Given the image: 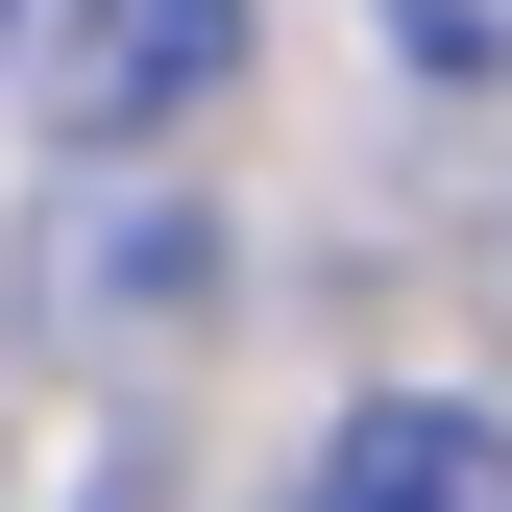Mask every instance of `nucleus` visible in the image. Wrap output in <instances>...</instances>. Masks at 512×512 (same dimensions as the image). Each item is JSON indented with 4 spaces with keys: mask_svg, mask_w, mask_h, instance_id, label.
I'll return each instance as SVG.
<instances>
[{
    "mask_svg": "<svg viewBox=\"0 0 512 512\" xmlns=\"http://www.w3.org/2000/svg\"><path fill=\"white\" fill-rule=\"evenodd\" d=\"M196 317H220V196L196 171L98 147V171L25 196V342L49 366H147V342H196Z\"/></svg>",
    "mask_w": 512,
    "mask_h": 512,
    "instance_id": "nucleus-1",
    "label": "nucleus"
},
{
    "mask_svg": "<svg viewBox=\"0 0 512 512\" xmlns=\"http://www.w3.org/2000/svg\"><path fill=\"white\" fill-rule=\"evenodd\" d=\"M244 74V0H25V98H49V147H171Z\"/></svg>",
    "mask_w": 512,
    "mask_h": 512,
    "instance_id": "nucleus-2",
    "label": "nucleus"
},
{
    "mask_svg": "<svg viewBox=\"0 0 512 512\" xmlns=\"http://www.w3.org/2000/svg\"><path fill=\"white\" fill-rule=\"evenodd\" d=\"M293 512H512V415H464V391H366L342 439H317Z\"/></svg>",
    "mask_w": 512,
    "mask_h": 512,
    "instance_id": "nucleus-3",
    "label": "nucleus"
},
{
    "mask_svg": "<svg viewBox=\"0 0 512 512\" xmlns=\"http://www.w3.org/2000/svg\"><path fill=\"white\" fill-rule=\"evenodd\" d=\"M391 74H512V0H391Z\"/></svg>",
    "mask_w": 512,
    "mask_h": 512,
    "instance_id": "nucleus-4",
    "label": "nucleus"
},
{
    "mask_svg": "<svg viewBox=\"0 0 512 512\" xmlns=\"http://www.w3.org/2000/svg\"><path fill=\"white\" fill-rule=\"evenodd\" d=\"M0 49H25V0H0Z\"/></svg>",
    "mask_w": 512,
    "mask_h": 512,
    "instance_id": "nucleus-5",
    "label": "nucleus"
}]
</instances>
